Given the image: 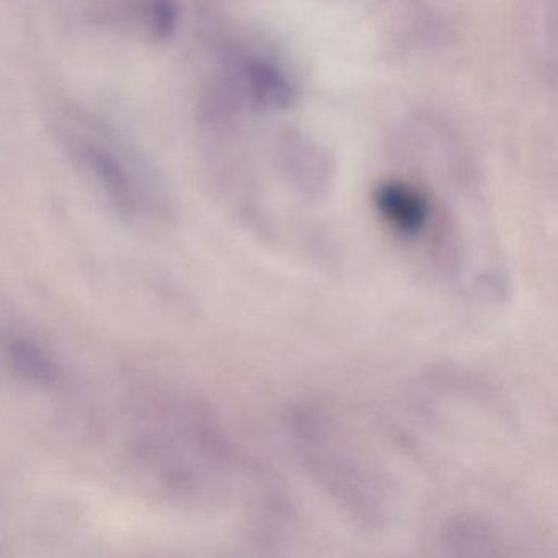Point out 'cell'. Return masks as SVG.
<instances>
[{"instance_id": "1", "label": "cell", "mask_w": 558, "mask_h": 558, "mask_svg": "<svg viewBox=\"0 0 558 558\" xmlns=\"http://www.w3.org/2000/svg\"><path fill=\"white\" fill-rule=\"evenodd\" d=\"M132 440L138 466L165 495L185 506L218 505L228 495L238 457L214 411L191 395L153 404V424Z\"/></svg>"}, {"instance_id": "2", "label": "cell", "mask_w": 558, "mask_h": 558, "mask_svg": "<svg viewBox=\"0 0 558 558\" xmlns=\"http://www.w3.org/2000/svg\"><path fill=\"white\" fill-rule=\"evenodd\" d=\"M296 460L339 511L368 532L390 529L398 492L387 466L351 424L322 403L296 404L287 417Z\"/></svg>"}, {"instance_id": "3", "label": "cell", "mask_w": 558, "mask_h": 558, "mask_svg": "<svg viewBox=\"0 0 558 558\" xmlns=\"http://www.w3.org/2000/svg\"><path fill=\"white\" fill-rule=\"evenodd\" d=\"M58 145L81 178L125 220L165 217L169 198L158 171L116 126L71 104L53 116Z\"/></svg>"}, {"instance_id": "4", "label": "cell", "mask_w": 558, "mask_h": 558, "mask_svg": "<svg viewBox=\"0 0 558 558\" xmlns=\"http://www.w3.org/2000/svg\"><path fill=\"white\" fill-rule=\"evenodd\" d=\"M277 162L289 184L303 197L319 201L335 182L331 156L296 132L283 133L277 145Z\"/></svg>"}, {"instance_id": "5", "label": "cell", "mask_w": 558, "mask_h": 558, "mask_svg": "<svg viewBox=\"0 0 558 558\" xmlns=\"http://www.w3.org/2000/svg\"><path fill=\"white\" fill-rule=\"evenodd\" d=\"M0 359L15 380L44 390H54L64 381L63 368L37 339L12 332L0 342Z\"/></svg>"}, {"instance_id": "6", "label": "cell", "mask_w": 558, "mask_h": 558, "mask_svg": "<svg viewBox=\"0 0 558 558\" xmlns=\"http://www.w3.org/2000/svg\"><path fill=\"white\" fill-rule=\"evenodd\" d=\"M374 202L388 227L404 240H416L426 233L430 205L416 189L403 182H385L375 191Z\"/></svg>"}, {"instance_id": "7", "label": "cell", "mask_w": 558, "mask_h": 558, "mask_svg": "<svg viewBox=\"0 0 558 558\" xmlns=\"http://www.w3.org/2000/svg\"><path fill=\"white\" fill-rule=\"evenodd\" d=\"M240 77L244 90L257 106L286 109L293 102V89L279 68L266 61L246 60L241 63Z\"/></svg>"}, {"instance_id": "8", "label": "cell", "mask_w": 558, "mask_h": 558, "mask_svg": "<svg viewBox=\"0 0 558 558\" xmlns=\"http://www.w3.org/2000/svg\"><path fill=\"white\" fill-rule=\"evenodd\" d=\"M439 534L440 545L452 548V554L456 555L498 554L495 548L502 545L501 535L495 525L483 519H470L466 515L450 519Z\"/></svg>"}]
</instances>
